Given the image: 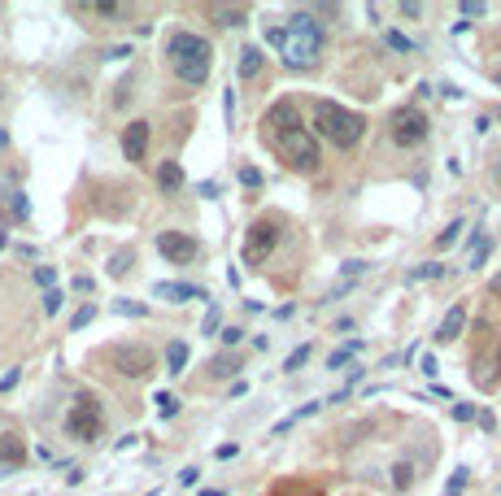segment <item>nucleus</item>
<instances>
[{"label": "nucleus", "instance_id": "9", "mask_svg": "<svg viewBox=\"0 0 501 496\" xmlns=\"http://www.w3.org/2000/svg\"><path fill=\"white\" fill-rule=\"evenodd\" d=\"M157 253L166 257V261H174V266H188V261H197L201 244L192 240L188 231H161V235H157Z\"/></svg>", "mask_w": 501, "mask_h": 496}, {"label": "nucleus", "instance_id": "35", "mask_svg": "<svg viewBox=\"0 0 501 496\" xmlns=\"http://www.w3.org/2000/svg\"><path fill=\"white\" fill-rule=\"evenodd\" d=\"M462 13H466V18H479V13H484V5H479V0H466V5H462Z\"/></svg>", "mask_w": 501, "mask_h": 496}, {"label": "nucleus", "instance_id": "3", "mask_svg": "<svg viewBox=\"0 0 501 496\" xmlns=\"http://www.w3.org/2000/svg\"><path fill=\"white\" fill-rule=\"evenodd\" d=\"M314 131L336 148H358L366 135V118L345 109V105H336V101H318L314 105Z\"/></svg>", "mask_w": 501, "mask_h": 496}, {"label": "nucleus", "instance_id": "8", "mask_svg": "<svg viewBox=\"0 0 501 496\" xmlns=\"http://www.w3.org/2000/svg\"><path fill=\"white\" fill-rule=\"evenodd\" d=\"M109 361H114V370L118 374H126V379H144L153 370V349H144V344H122V349H114L109 353Z\"/></svg>", "mask_w": 501, "mask_h": 496}, {"label": "nucleus", "instance_id": "41", "mask_svg": "<svg viewBox=\"0 0 501 496\" xmlns=\"http://www.w3.org/2000/svg\"><path fill=\"white\" fill-rule=\"evenodd\" d=\"M493 292H501V274H497V279H493Z\"/></svg>", "mask_w": 501, "mask_h": 496}, {"label": "nucleus", "instance_id": "26", "mask_svg": "<svg viewBox=\"0 0 501 496\" xmlns=\"http://www.w3.org/2000/svg\"><path fill=\"white\" fill-rule=\"evenodd\" d=\"M61 305H66V296H61L57 288H48V292H44V313H57Z\"/></svg>", "mask_w": 501, "mask_h": 496}, {"label": "nucleus", "instance_id": "29", "mask_svg": "<svg viewBox=\"0 0 501 496\" xmlns=\"http://www.w3.org/2000/svg\"><path fill=\"white\" fill-rule=\"evenodd\" d=\"M114 309H118V313H131V318H144V313H149V309H144V305H135V301H118Z\"/></svg>", "mask_w": 501, "mask_h": 496}, {"label": "nucleus", "instance_id": "23", "mask_svg": "<svg viewBox=\"0 0 501 496\" xmlns=\"http://www.w3.org/2000/svg\"><path fill=\"white\" fill-rule=\"evenodd\" d=\"M209 370L227 379V374H236V370H240V361H236V357H214V361H209Z\"/></svg>", "mask_w": 501, "mask_h": 496}, {"label": "nucleus", "instance_id": "36", "mask_svg": "<svg viewBox=\"0 0 501 496\" xmlns=\"http://www.w3.org/2000/svg\"><path fill=\"white\" fill-rule=\"evenodd\" d=\"M240 336H245L240 326H227V331H222V344H240Z\"/></svg>", "mask_w": 501, "mask_h": 496}, {"label": "nucleus", "instance_id": "43", "mask_svg": "<svg viewBox=\"0 0 501 496\" xmlns=\"http://www.w3.org/2000/svg\"><path fill=\"white\" fill-rule=\"evenodd\" d=\"M5 244H9V235H5V231H0V248H5Z\"/></svg>", "mask_w": 501, "mask_h": 496}, {"label": "nucleus", "instance_id": "27", "mask_svg": "<svg viewBox=\"0 0 501 496\" xmlns=\"http://www.w3.org/2000/svg\"><path fill=\"white\" fill-rule=\"evenodd\" d=\"M126 270H131V253H118L109 261V274H126Z\"/></svg>", "mask_w": 501, "mask_h": 496}, {"label": "nucleus", "instance_id": "33", "mask_svg": "<svg viewBox=\"0 0 501 496\" xmlns=\"http://www.w3.org/2000/svg\"><path fill=\"white\" fill-rule=\"evenodd\" d=\"M266 44H270V48H284V26H270V31H266Z\"/></svg>", "mask_w": 501, "mask_h": 496}, {"label": "nucleus", "instance_id": "4", "mask_svg": "<svg viewBox=\"0 0 501 496\" xmlns=\"http://www.w3.org/2000/svg\"><path fill=\"white\" fill-rule=\"evenodd\" d=\"M284 61L293 65V70H310L318 65V53H322V26L310 18V13H297L293 22L284 26Z\"/></svg>", "mask_w": 501, "mask_h": 496}, {"label": "nucleus", "instance_id": "19", "mask_svg": "<svg viewBox=\"0 0 501 496\" xmlns=\"http://www.w3.org/2000/svg\"><path fill=\"white\" fill-rule=\"evenodd\" d=\"M462 226H466V222H462V218H454V222H449V226L441 231V240H436V248H441V253H445V248H454V240L462 235Z\"/></svg>", "mask_w": 501, "mask_h": 496}, {"label": "nucleus", "instance_id": "14", "mask_svg": "<svg viewBox=\"0 0 501 496\" xmlns=\"http://www.w3.org/2000/svg\"><path fill=\"white\" fill-rule=\"evenodd\" d=\"M183 366H188V344L183 340H170L166 344V370L170 374H183Z\"/></svg>", "mask_w": 501, "mask_h": 496}, {"label": "nucleus", "instance_id": "38", "mask_svg": "<svg viewBox=\"0 0 501 496\" xmlns=\"http://www.w3.org/2000/svg\"><path fill=\"white\" fill-rule=\"evenodd\" d=\"M13 218H26V196H13Z\"/></svg>", "mask_w": 501, "mask_h": 496}, {"label": "nucleus", "instance_id": "39", "mask_svg": "<svg viewBox=\"0 0 501 496\" xmlns=\"http://www.w3.org/2000/svg\"><path fill=\"white\" fill-rule=\"evenodd\" d=\"M201 331H205V336H209V331H218V309H209V318H205V326H201Z\"/></svg>", "mask_w": 501, "mask_h": 496}, {"label": "nucleus", "instance_id": "37", "mask_svg": "<svg viewBox=\"0 0 501 496\" xmlns=\"http://www.w3.org/2000/svg\"><path fill=\"white\" fill-rule=\"evenodd\" d=\"M454 418H458V422H471V418H475V409H471V405H458V409H454Z\"/></svg>", "mask_w": 501, "mask_h": 496}, {"label": "nucleus", "instance_id": "2", "mask_svg": "<svg viewBox=\"0 0 501 496\" xmlns=\"http://www.w3.org/2000/svg\"><path fill=\"white\" fill-rule=\"evenodd\" d=\"M209 57H214L209 40L192 35V31H174V35L166 40V61L174 65V74H179L188 88H201V83L209 78Z\"/></svg>", "mask_w": 501, "mask_h": 496}, {"label": "nucleus", "instance_id": "10", "mask_svg": "<svg viewBox=\"0 0 501 496\" xmlns=\"http://www.w3.org/2000/svg\"><path fill=\"white\" fill-rule=\"evenodd\" d=\"M149 135H153L149 122H131V126L122 131V157L131 161V165H140L144 153H149Z\"/></svg>", "mask_w": 501, "mask_h": 496}, {"label": "nucleus", "instance_id": "7", "mask_svg": "<svg viewBox=\"0 0 501 496\" xmlns=\"http://www.w3.org/2000/svg\"><path fill=\"white\" fill-rule=\"evenodd\" d=\"M274 244H279V222H274V218H257L249 226V235H245V261H249V266H266L270 253H274Z\"/></svg>", "mask_w": 501, "mask_h": 496}, {"label": "nucleus", "instance_id": "28", "mask_svg": "<svg viewBox=\"0 0 501 496\" xmlns=\"http://www.w3.org/2000/svg\"><path fill=\"white\" fill-rule=\"evenodd\" d=\"M35 283L53 288V283H57V270H53V266H35Z\"/></svg>", "mask_w": 501, "mask_h": 496}, {"label": "nucleus", "instance_id": "18", "mask_svg": "<svg viewBox=\"0 0 501 496\" xmlns=\"http://www.w3.org/2000/svg\"><path fill=\"white\" fill-rule=\"evenodd\" d=\"M83 13H96V18H126V5H83Z\"/></svg>", "mask_w": 501, "mask_h": 496}, {"label": "nucleus", "instance_id": "25", "mask_svg": "<svg viewBox=\"0 0 501 496\" xmlns=\"http://www.w3.org/2000/svg\"><path fill=\"white\" fill-rule=\"evenodd\" d=\"M388 48H397V53H414V40H406L401 31H388Z\"/></svg>", "mask_w": 501, "mask_h": 496}, {"label": "nucleus", "instance_id": "22", "mask_svg": "<svg viewBox=\"0 0 501 496\" xmlns=\"http://www.w3.org/2000/svg\"><path fill=\"white\" fill-rule=\"evenodd\" d=\"M393 483H397L401 492L414 483V466H410V461H397V466H393Z\"/></svg>", "mask_w": 501, "mask_h": 496}, {"label": "nucleus", "instance_id": "40", "mask_svg": "<svg viewBox=\"0 0 501 496\" xmlns=\"http://www.w3.org/2000/svg\"><path fill=\"white\" fill-rule=\"evenodd\" d=\"M179 483H183V488H192V483H197V466H188V470L179 474Z\"/></svg>", "mask_w": 501, "mask_h": 496}, {"label": "nucleus", "instance_id": "12", "mask_svg": "<svg viewBox=\"0 0 501 496\" xmlns=\"http://www.w3.org/2000/svg\"><path fill=\"white\" fill-rule=\"evenodd\" d=\"M153 296L157 301H205V292L192 288V283H157Z\"/></svg>", "mask_w": 501, "mask_h": 496}, {"label": "nucleus", "instance_id": "5", "mask_svg": "<svg viewBox=\"0 0 501 496\" xmlns=\"http://www.w3.org/2000/svg\"><path fill=\"white\" fill-rule=\"evenodd\" d=\"M101 431H105V409H101V401L96 396H74V405L66 409V436L70 440H79V444H92V440H101Z\"/></svg>", "mask_w": 501, "mask_h": 496}, {"label": "nucleus", "instance_id": "42", "mask_svg": "<svg viewBox=\"0 0 501 496\" xmlns=\"http://www.w3.org/2000/svg\"><path fill=\"white\" fill-rule=\"evenodd\" d=\"M5 144H9V135H5V131H0V148H5Z\"/></svg>", "mask_w": 501, "mask_h": 496}, {"label": "nucleus", "instance_id": "31", "mask_svg": "<svg viewBox=\"0 0 501 496\" xmlns=\"http://www.w3.org/2000/svg\"><path fill=\"white\" fill-rule=\"evenodd\" d=\"M466 474H471V470H466V466H458V470H454V479H449V492H445V496H454V492L466 483Z\"/></svg>", "mask_w": 501, "mask_h": 496}, {"label": "nucleus", "instance_id": "17", "mask_svg": "<svg viewBox=\"0 0 501 496\" xmlns=\"http://www.w3.org/2000/svg\"><path fill=\"white\" fill-rule=\"evenodd\" d=\"M423 279H445V266L441 261H427V266H414L406 274V283H423Z\"/></svg>", "mask_w": 501, "mask_h": 496}, {"label": "nucleus", "instance_id": "34", "mask_svg": "<svg viewBox=\"0 0 501 496\" xmlns=\"http://www.w3.org/2000/svg\"><path fill=\"white\" fill-rule=\"evenodd\" d=\"M222 113H227V126H231V118H236V96H231V92L222 96Z\"/></svg>", "mask_w": 501, "mask_h": 496}, {"label": "nucleus", "instance_id": "20", "mask_svg": "<svg viewBox=\"0 0 501 496\" xmlns=\"http://www.w3.org/2000/svg\"><path fill=\"white\" fill-rule=\"evenodd\" d=\"M157 418H174V413H179V401H174V396L170 392H157Z\"/></svg>", "mask_w": 501, "mask_h": 496}, {"label": "nucleus", "instance_id": "45", "mask_svg": "<svg viewBox=\"0 0 501 496\" xmlns=\"http://www.w3.org/2000/svg\"><path fill=\"white\" fill-rule=\"evenodd\" d=\"M497 78H501V70H497Z\"/></svg>", "mask_w": 501, "mask_h": 496}, {"label": "nucleus", "instance_id": "13", "mask_svg": "<svg viewBox=\"0 0 501 496\" xmlns=\"http://www.w3.org/2000/svg\"><path fill=\"white\" fill-rule=\"evenodd\" d=\"M157 188H161V192H179V188H183V170H179V161H161V170H157Z\"/></svg>", "mask_w": 501, "mask_h": 496}, {"label": "nucleus", "instance_id": "30", "mask_svg": "<svg viewBox=\"0 0 501 496\" xmlns=\"http://www.w3.org/2000/svg\"><path fill=\"white\" fill-rule=\"evenodd\" d=\"M92 318H96V309H92V305H83V309H79V313H74V322H70V326L79 331V326H88Z\"/></svg>", "mask_w": 501, "mask_h": 496}, {"label": "nucleus", "instance_id": "21", "mask_svg": "<svg viewBox=\"0 0 501 496\" xmlns=\"http://www.w3.org/2000/svg\"><path fill=\"white\" fill-rule=\"evenodd\" d=\"M358 349H362V340H353V344H349V349H336V353L327 357V366H331V370H340V366H349V357H353V353H358Z\"/></svg>", "mask_w": 501, "mask_h": 496}, {"label": "nucleus", "instance_id": "15", "mask_svg": "<svg viewBox=\"0 0 501 496\" xmlns=\"http://www.w3.org/2000/svg\"><path fill=\"white\" fill-rule=\"evenodd\" d=\"M205 13H209V18H218V26H240V22H245V9H240V5H236V9H227V5H209Z\"/></svg>", "mask_w": 501, "mask_h": 496}, {"label": "nucleus", "instance_id": "6", "mask_svg": "<svg viewBox=\"0 0 501 496\" xmlns=\"http://www.w3.org/2000/svg\"><path fill=\"white\" fill-rule=\"evenodd\" d=\"M388 135H393L397 148H418V144L427 140V113L418 109V105L397 109L393 118H388Z\"/></svg>", "mask_w": 501, "mask_h": 496}, {"label": "nucleus", "instance_id": "11", "mask_svg": "<svg viewBox=\"0 0 501 496\" xmlns=\"http://www.w3.org/2000/svg\"><path fill=\"white\" fill-rule=\"evenodd\" d=\"M462 326H466V305H454V309L441 318V326H436V340H441V344H454V340L462 336Z\"/></svg>", "mask_w": 501, "mask_h": 496}, {"label": "nucleus", "instance_id": "16", "mask_svg": "<svg viewBox=\"0 0 501 496\" xmlns=\"http://www.w3.org/2000/svg\"><path fill=\"white\" fill-rule=\"evenodd\" d=\"M257 70H262V48H240V74H245V78H253Z\"/></svg>", "mask_w": 501, "mask_h": 496}, {"label": "nucleus", "instance_id": "32", "mask_svg": "<svg viewBox=\"0 0 501 496\" xmlns=\"http://www.w3.org/2000/svg\"><path fill=\"white\" fill-rule=\"evenodd\" d=\"M240 183H245V188H257V183H262V174H257L253 165H245V170H240Z\"/></svg>", "mask_w": 501, "mask_h": 496}, {"label": "nucleus", "instance_id": "44", "mask_svg": "<svg viewBox=\"0 0 501 496\" xmlns=\"http://www.w3.org/2000/svg\"><path fill=\"white\" fill-rule=\"evenodd\" d=\"M149 496H157V492H149Z\"/></svg>", "mask_w": 501, "mask_h": 496}, {"label": "nucleus", "instance_id": "1", "mask_svg": "<svg viewBox=\"0 0 501 496\" xmlns=\"http://www.w3.org/2000/svg\"><path fill=\"white\" fill-rule=\"evenodd\" d=\"M262 140H270V148L288 161V170L314 174L318 170V144L301 122L297 101H274L262 118Z\"/></svg>", "mask_w": 501, "mask_h": 496}, {"label": "nucleus", "instance_id": "24", "mask_svg": "<svg viewBox=\"0 0 501 496\" xmlns=\"http://www.w3.org/2000/svg\"><path fill=\"white\" fill-rule=\"evenodd\" d=\"M305 357H310V344H301V349H293V353H288L284 370H301V366H305Z\"/></svg>", "mask_w": 501, "mask_h": 496}]
</instances>
